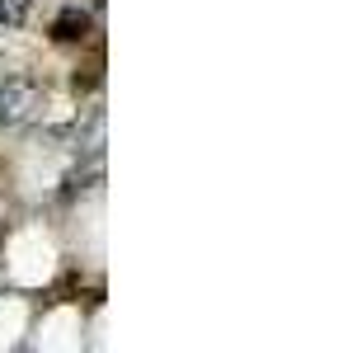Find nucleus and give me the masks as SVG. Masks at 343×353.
<instances>
[{
  "mask_svg": "<svg viewBox=\"0 0 343 353\" xmlns=\"http://www.w3.org/2000/svg\"><path fill=\"white\" fill-rule=\"evenodd\" d=\"M56 174H61V161H38V156H28L24 161V193H48L56 184Z\"/></svg>",
  "mask_w": 343,
  "mask_h": 353,
  "instance_id": "20e7f679",
  "label": "nucleus"
},
{
  "mask_svg": "<svg viewBox=\"0 0 343 353\" xmlns=\"http://www.w3.org/2000/svg\"><path fill=\"white\" fill-rule=\"evenodd\" d=\"M5 259H10V278L24 283V288H38L56 273V245L43 226H24L14 241L5 245Z\"/></svg>",
  "mask_w": 343,
  "mask_h": 353,
  "instance_id": "f257e3e1",
  "label": "nucleus"
},
{
  "mask_svg": "<svg viewBox=\"0 0 343 353\" xmlns=\"http://www.w3.org/2000/svg\"><path fill=\"white\" fill-rule=\"evenodd\" d=\"M38 349H80V316L71 306L52 311L38 330Z\"/></svg>",
  "mask_w": 343,
  "mask_h": 353,
  "instance_id": "f03ea898",
  "label": "nucleus"
},
{
  "mask_svg": "<svg viewBox=\"0 0 343 353\" xmlns=\"http://www.w3.org/2000/svg\"><path fill=\"white\" fill-rule=\"evenodd\" d=\"M24 321H28V306H24L19 297H5V301H0V349L19 344V334H24Z\"/></svg>",
  "mask_w": 343,
  "mask_h": 353,
  "instance_id": "7ed1b4c3",
  "label": "nucleus"
}]
</instances>
